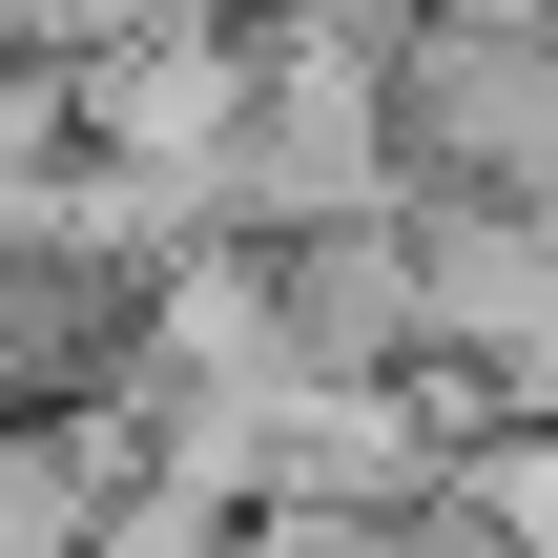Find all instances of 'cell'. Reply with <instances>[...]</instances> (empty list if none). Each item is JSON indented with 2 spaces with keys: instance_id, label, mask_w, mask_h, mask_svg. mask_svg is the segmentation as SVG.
<instances>
[{
  "instance_id": "cell-1",
  "label": "cell",
  "mask_w": 558,
  "mask_h": 558,
  "mask_svg": "<svg viewBox=\"0 0 558 558\" xmlns=\"http://www.w3.org/2000/svg\"><path fill=\"white\" fill-rule=\"evenodd\" d=\"M393 124H414V186L558 207V21H518V0H435V21H414Z\"/></svg>"
},
{
  "instance_id": "cell-2",
  "label": "cell",
  "mask_w": 558,
  "mask_h": 558,
  "mask_svg": "<svg viewBox=\"0 0 558 558\" xmlns=\"http://www.w3.org/2000/svg\"><path fill=\"white\" fill-rule=\"evenodd\" d=\"M124 497H145V393H41V414H0V558H104Z\"/></svg>"
}]
</instances>
